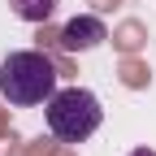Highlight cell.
Wrapping results in <instances>:
<instances>
[{
	"label": "cell",
	"mask_w": 156,
	"mask_h": 156,
	"mask_svg": "<svg viewBox=\"0 0 156 156\" xmlns=\"http://www.w3.org/2000/svg\"><path fill=\"white\" fill-rule=\"evenodd\" d=\"M104 122V108L100 100L87 91V87H65V91H52L48 100V130L56 134L61 143H83L91 139Z\"/></svg>",
	"instance_id": "cell-2"
},
{
	"label": "cell",
	"mask_w": 156,
	"mask_h": 156,
	"mask_svg": "<svg viewBox=\"0 0 156 156\" xmlns=\"http://www.w3.org/2000/svg\"><path fill=\"white\" fill-rule=\"evenodd\" d=\"M134 156H156V152H147V147H143V152H134Z\"/></svg>",
	"instance_id": "cell-5"
},
{
	"label": "cell",
	"mask_w": 156,
	"mask_h": 156,
	"mask_svg": "<svg viewBox=\"0 0 156 156\" xmlns=\"http://www.w3.org/2000/svg\"><path fill=\"white\" fill-rule=\"evenodd\" d=\"M56 91V65L48 61L44 52H9L5 65H0V95H5L9 108H35L48 104Z\"/></svg>",
	"instance_id": "cell-1"
},
{
	"label": "cell",
	"mask_w": 156,
	"mask_h": 156,
	"mask_svg": "<svg viewBox=\"0 0 156 156\" xmlns=\"http://www.w3.org/2000/svg\"><path fill=\"white\" fill-rule=\"evenodd\" d=\"M13 13L22 17V22H48L52 9H56V0H9Z\"/></svg>",
	"instance_id": "cell-4"
},
{
	"label": "cell",
	"mask_w": 156,
	"mask_h": 156,
	"mask_svg": "<svg viewBox=\"0 0 156 156\" xmlns=\"http://www.w3.org/2000/svg\"><path fill=\"white\" fill-rule=\"evenodd\" d=\"M104 39H108L104 22H100V17H91V13H83V17H69V22H65L61 48H69V52H91V48H100Z\"/></svg>",
	"instance_id": "cell-3"
}]
</instances>
